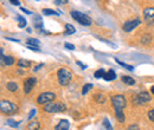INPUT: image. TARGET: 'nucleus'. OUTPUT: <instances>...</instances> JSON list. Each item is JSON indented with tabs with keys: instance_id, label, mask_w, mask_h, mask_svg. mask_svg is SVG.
Wrapping results in <instances>:
<instances>
[{
	"instance_id": "f257e3e1",
	"label": "nucleus",
	"mask_w": 154,
	"mask_h": 130,
	"mask_svg": "<svg viewBox=\"0 0 154 130\" xmlns=\"http://www.w3.org/2000/svg\"><path fill=\"white\" fill-rule=\"evenodd\" d=\"M57 77H58L59 84L63 85V86H66V85L70 84V82H71V79H72V72H71L70 70L65 69V68H62V69L58 70Z\"/></svg>"
},
{
	"instance_id": "f03ea898",
	"label": "nucleus",
	"mask_w": 154,
	"mask_h": 130,
	"mask_svg": "<svg viewBox=\"0 0 154 130\" xmlns=\"http://www.w3.org/2000/svg\"><path fill=\"white\" fill-rule=\"evenodd\" d=\"M70 16L72 17L74 20H76L77 23H79L83 26H90L91 25V18L88 17L87 14L79 12V11H71L70 12Z\"/></svg>"
},
{
	"instance_id": "7ed1b4c3",
	"label": "nucleus",
	"mask_w": 154,
	"mask_h": 130,
	"mask_svg": "<svg viewBox=\"0 0 154 130\" xmlns=\"http://www.w3.org/2000/svg\"><path fill=\"white\" fill-rule=\"evenodd\" d=\"M66 110V105L62 104V103H46L44 104V111L54 113V112H63Z\"/></svg>"
},
{
	"instance_id": "20e7f679",
	"label": "nucleus",
	"mask_w": 154,
	"mask_h": 130,
	"mask_svg": "<svg viewBox=\"0 0 154 130\" xmlns=\"http://www.w3.org/2000/svg\"><path fill=\"white\" fill-rule=\"evenodd\" d=\"M17 109H18V107L10 101H1V103H0V110L5 115H12L17 111Z\"/></svg>"
},
{
	"instance_id": "39448f33",
	"label": "nucleus",
	"mask_w": 154,
	"mask_h": 130,
	"mask_svg": "<svg viewBox=\"0 0 154 130\" xmlns=\"http://www.w3.org/2000/svg\"><path fill=\"white\" fill-rule=\"evenodd\" d=\"M112 104L115 110H123L127 105V101L123 95H115L112 97Z\"/></svg>"
},
{
	"instance_id": "423d86ee",
	"label": "nucleus",
	"mask_w": 154,
	"mask_h": 130,
	"mask_svg": "<svg viewBox=\"0 0 154 130\" xmlns=\"http://www.w3.org/2000/svg\"><path fill=\"white\" fill-rule=\"evenodd\" d=\"M151 99H152L151 95H149L148 92H146V91H143V92H140L139 95L134 96V98H133V103H134L135 105H143V104L148 103Z\"/></svg>"
},
{
	"instance_id": "0eeeda50",
	"label": "nucleus",
	"mask_w": 154,
	"mask_h": 130,
	"mask_svg": "<svg viewBox=\"0 0 154 130\" xmlns=\"http://www.w3.org/2000/svg\"><path fill=\"white\" fill-rule=\"evenodd\" d=\"M55 98H56V95L54 92H43L38 96L37 102H38L39 104H46V103L54 102Z\"/></svg>"
},
{
	"instance_id": "6e6552de",
	"label": "nucleus",
	"mask_w": 154,
	"mask_h": 130,
	"mask_svg": "<svg viewBox=\"0 0 154 130\" xmlns=\"http://www.w3.org/2000/svg\"><path fill=\"white\" fill-rule=\"evenodd\" d=\"M140 24H141L140 18H135V19H133V20L126 21V23L123 24V26H122V30H123L125 32H132V31H133L134 29H136Z\"/></svg>"
},
{
	"instance_id": "1a4fd4ad",
	"label": "nucleus",
	"mask_w": 154,
	"mask_h": 130,
	"mask_svg": "<svg viewBox=\"0 0 154 130\" xmlns=\"http://www.w3.org/2000/svg\"><path fill=\"white\" fill-rule=\"evenodd\" d=\"M143 17H145V21L149 25L154 24V7H147L143 11Z\"/></svg>"
},
{
	"instance_id": "9d476101",
	"label": "nucleus",
	"mask_w": 154,
	"mask_h": 130,
	"mask_svg": "<svg viewBox=\"0 0 154 130\" xmlns=\"http://www.w3.org/2000/svg\"><path fill=\"white\" fill-rule=\"evenodd\" d=\"M36 83H37V79L35 77H31V78L26 79L24 82V91H25V93L31 92V90L33 89V86L36 85Z\"/></svg>"
},
{
	"instance_id": "9b49d317",
	"label": "nucleus",
	"mask_w": 154,
	"mask_h": 130,
	"mask_svg": "<svg viewBox=\"0 0 154 130\" xmlns=\"http://www.w3.org/2000/svg\"><path fill=\"white\" fill-rule=\"evenodd\" d=\"M69 128H70L69 121H68V119H62L57 125H56L55 130H69Z\"/></svg>"
},
{
	"instance_id": "f8f14e48",
	"label": "nucleus",
	"mask_w": 154,
	"mask_h": 130,
	"mask_svg": "<svg viewBox=\"0 0 154 130\" xmlns=\"http://www.w3.org/2000/svg\"><path fill=\"white\" fill-rule=\"evenodd\" d=\"M1 64L11 66V65L14 64V58L12 56H4V55H1Z\"/></svg>"
},
{
	"instance_id": "ddd939ff",
	"label": "nucleus",
	"mask_w": 154,
	"mask_h": 130,
	"mask_svg": "<svg viewBox=\"0 0 154 130\" xmlns=\"http://www.w3.org/2000/svg\"><path fill=\"white\" fill-rule=\"evenodd\" d=\"M106 80H114V79H116V74L114 70H109L108 72H106V74H104V77H103Z\"/></svg>"
},
{
	"instance_id": "4468645a",
	"label": "nucleus",
	"mask_w": 154,
	"mask_h": 130,
	"mask_svg": "<svg viewBox=\"0 0 154 130\" xmlns=\"http://www.w3.org/2000/svg\"><path fill=\"white\" fill-rule=\"evenodd\" d=\"M33 24H35V27L38 29V30H43V20L40 16H36L35 20H33Z\"/></svg>"
},
{
	"instance_id": "2eb2a0df",
	"label": "nucleus",
	"mask_w": 154,
	"mask_h": 130,
	"mask_svg": "<svg viewBox=\"0 0 154 130\" xmlns=\"http://www.w3.org/2000/svg\"><path fill=\"white\" fill-rule=\"evenodd\" d=\"M6 88H7V90H8V91L14 92V91H17V90H18V84H17L16 82H8V83L6 84Z\"/></svg>"
},
{
	"instance_id": "dca6fc26",
	"label": "nucleus",
	"mask_w": 154,
	"mask_h": 130,
	"mask_svg": "<svg viewBox=\"0 0 154 130\" xmlns=\"http://www.w3.org/2000/svg\"><path fill=\"white\" fill-rule=\"evenodd\" d=\"M121 79H122V82H123L125 84H127V85H134L135 84V80L132 77H129V76H122Z\"/></svg>"
},
{
	"instance_id": "f3484780",
	"label": "nucleus",
	"mask_w": 154,
	"mask_h": 130,
	"mask_svg": "<svg viewBox=\"0 0 154 130\" xmlns=\"http://www.w3.org/2000/svg\"><path fill=\"white\" fill-rule=\"evenodd\" d=\"M40 129V123L35 121V122H30L27 124V130H39Z\"/></svg>"
},
{
	"instance_id": "a211bd4d",
	"label": "nucleus",
	"mask_w": 154,
	"mask_h": 130,
	"mask_svg": "<svg viewBox=\"0 0 154 130\" xmlns=\"http://www.w3.org/2000/svg\"><path fill=\"white\" fill-rule=\"evenodd\" d=\"M31 65V62L30 60H26V59H19L18 60V66L21 69H25V68H30Z\"/></svg>"
},
{
	"instance_id": "6ab92c4d",
	"label": "nucleus",
	"mask_w": 154,
	"mask_h": 130,
	"mask_svg": "<svg viewBox=\"0 0 154 130\" xmlns=\"http://www.w3.org/2000/svg\"><path fill=\"white\" fill-rule=\"evenodd\" d=\"M94 99L97 103H104L106 102V96L103 93H95L94 95Z\"/></svg>"
},
{
	"instance_id": "aec40b11",
	"label": "nucleus",
	"mask_w": 154,
	"mask_h": 130,
	"mask_svg": "<svg viewBox=\"0 0 154 130\" xmlns=\"http://www.w3.org/2000/svg\"><path fill=\"white\" fill-rule=\"evenodd\" d=\"M43 14L44 16H58L59 13L56 12V11H54V10H51V8H43Z\"/></svg>"
},
{
	"instance_id": "412c9836",
	"label": "nucleus",
	"mask_w": 154,
	"mask_h": 130,
	"mask_svg": "<svg viewBox=\"0 0 154 130\" xmlns=\"http://www.w3.org/2000/svg\"><path fill=\"white\" fill-rule=\"evenodd\" d=\"M65 35H72V33H75L76 32V29L72 26V25H70V24H66L65 25Z\"/></svg>"
},
{
	"instance_id": "4be33fe9",
	"label": "nucleus",
	"mask_w": 154,
	"mask_h": 130,
	"mask_svg": "<svg viewBox=\"0 0 154 130\" xmlns=\"http://www.w3.org/2000/svg\"><path fill=\"white\" fill-rule=\"evenodd\" d=\"M115 116L116 118H117V121H120L121 123L125 122V115H123L122 110H115Z\"/></svg>"
},
{
	"instance_id": "5701e85b",
	"label": "nucleus",
	"mask_w": 154,
	"mask_h": 130,
	"mask_svg": "<svg viewBox=\"0 0 154 130\" xmlns=\"http://www.w3.org/2000/svg\"><path fill=\"white\" fill-rule=\"evenodd\" d=\"M115 62H116V63H117V64H120L121 66H123V68H125L126 70H129V71H133V70H134V68H133L132 65H128V64H125V63H122V62H120V60H119L117 58H115Z\"/></svg>"
},
{
	"instance_id": "b1692460",
	"label": "nucleus",
	"mask_w": 154,
	"mask_h": 130,
	"mask_svg": "<svg viewBox=\"0 0 154 130\" xmlns=\"http://www.w3.org/2000/svg\"><path fill=\"white\" fill-rule=\"evenodd\" d=\"M104 74H106L104 69H100V70H97L96 72L94 74V77H95V78H103V77H104Z\"/></svg>"
},
{
	"instance_id": "393cba45",
	"label": "nucleus",
	"mask_w": 154,
	"mask_h": 130,
	"mask_svg": "<svg viewBox=\"0 0 154 130\" xmlns=\"http://www.w3.org/2000/svg\"><path fill=\"white\" fill-rule=\"evenodd\" d=\"M93 89V84H90V83H88V84H85L84 86H83V89H82V95H87L89 90H91Z\"/></svg>"
},
{
	"instance_id": "a878e982",
	"label": "nucleus",
	"mask_w": 154,
	"mask_h": 130,
	"mask_svg": "<svg viewBox=\"0 0 154 130\" xmlns=\"http://www.w3.org/2000/svg\"><path fill=\"white\" fill-rule=\"evenodd\" d=\"M18 26L19 27H25L26 26V24H27V21H26V19L23 18V17H20V16H18Z\"/></svg>"
},
{
	"instance_id": "bb28decb",
	"label": "nucleus",
	"mask_w": 154,
	"mask_h": 130,
	"mask_svg": "<svg viewBox=\"0 0 154 130\" xmlns=\"http://www.w3.org/2000/svg\"><path fill=\"white\" fill-rule=\"evenodd\" d=\"M151 40H152L151 35H143V36H142V39H141V43H142V44H147V43H149Z\"/></svg>"
},
{
	"instance_id": "cd10ccee",
	"label": "nucleus",
	"mask_w": 154,
	"mask_h": 130,
	"mask_svg": "<svg viewBox=\"0 0 154 130\" xmlns=\"http://www.w3.org/2000/svg\"><path fill=\"white\" fill-rule=\"evenodd\" d=\"M27 44H31V45H38L40 46V41L38 39H35V38H29L27 39Z\"/></svg>"
},
{
	"instance_id": "c85d7f7f",
	"label": "nucleus",
	"mask_w": 154,
	"mask_h": 130,
	"mask_svg": "<svg viewBox=\"0 0 154 130\" xmlns=\"http://www.w3.org/2000/svg\"><path fill=\"white\" fill-rule=\"evenodd\" d=\"M26 47H27V49H30V50H32V51L40 52V49H39L38 45H31V44H27V45H26Z\"/></svg>"
},
{
	"instance_id": "c756f323",
	"label": "nucleus",
	"mask_w": 154,
	"mask_h": 130,
	"mask_svg": "<svg viewBox=\"0 0 154 130\" xmlns=\"http://www.w3.org/2000/svg\"><path fill=\"white\" fill-rule=\"evenodd\" d=\"M103 125H104V127H106V128H107L108 130H112V129H113V127L110 125V123H109L108 118H104V119H103Z\"/></svg>"
},
{
	"instance_id": "7c9ffc66",
	"label": "nucleus",
	"mask_w": 154,
	"mask_h": 130,
	"mask_svg": "<svg viewBox=\"0 0 154 130\" xmlns=\"http://www.w3.org/2000/svg\"><path fill=\"white\" fill-rule=\"evenodd\" d=\"M7 124H10L12 128H17L18 127V122H14L13 119H8L7 121Z\"/></svg>"
},
{
	"instance_id": "2f4dec72",
	"label": "nucleus",
	"mask_w": 154,
	"mask_h": 130,
	"mask_svg": "<svg viewBox=\"0 0 154 130\" xmlns=\"http://www.w3.org/2000/svg\"><path fill=\"white\" fill-rule=\"evenodd\" d=\"M68 1H69V0H55V4L58 5V6H60V5H65V4H68Z\"/></svg>"
},
{
	"instance_id": "473e14b6",
	"label": "nucleus",
	"mask_w": 154,
	"mask_h": 130,
	"mask_svg": "<svg viewBox=\"0 0 154 130\" xmlns=\"http://www.w3.org/2000/svg\"><path fill=\"white\" fill-rule=\"evenodd\" d=\"M148 118H149L152 122H154V108L152 109V110L148 111Z\"/></svg>"
},
{
	"instance_id": "72a5a7b5",
	"label": "nucleus",
	"mask_w": 154,
	"mask_h": 130,
	"mask_svg": "<svg viewBox=\"0 0 154 130\" xmlns=\"http://www.w3.org/2000/svg\"><path fill=\"white\" fill-rule=\"evenodd\" d=\"M64 46H65V49H68V50H74V49H75V45H72V44H70V43H65Z\"/></svg>"
},
{
	"instance_id": "f704fd0d",
	"label": "nucleus",
	"mask_w": 154,
	"mask_h": 130,
	"mask_svg": "<svg viewBox=\"0 0 154 130\" xmlns=\"http://www.w3.org/2000/svg\"><path fill=\"white\" fill-rule=\"evenodd\" d=\"M127 130H140V128H139L136 124H132V125L128 127V129Z\"/></svg>"
},
{
	"instance_id": "c9c22d12",
	"label": "nucleus",
	"mask_w": 154,
	"mask_h": 130,
	"mask_svg": "<svg viewBox=\"0 0 154 130\" xmlns=\"http://www.w3.org/2000/svg\"><path fill=\"white\" fill-rule=\"evenodd\" d=\"M12 5H16V6H19L20 5V1H18V0H8Z\"/></svg>"
},
{
	"instance_id": "e433bc0d",
	"label": "nucleus",
	"mask_w": 154,
	"mask_h": 130,
	"mask_svg": "<svg viewBox=\"0 0 154 130\" xmlns=\"http://www.w3.org/2000/svg\"><path fill=\"white\" fill-rule=\"evenodd\" d=\"M77 65H79V66H81L83 70H84V69H87V65H85V64H83V63H81L79 60H77Z\"/></svg>"
},
{
	"instance_id": "4c0bfd02",
	"label": "nucleus",
	"mask_w": 154,
	"mask_h": 130,
	"mask_svg": "<svg viewBox=\"0 0 154 130\" xmlns=\"http://www.w3.org/2000/svg\"><path fill=\"white\" fill-rule=\"evenodd\" d=\"M36 115V109H33V110H31V112H30V115H29V119H31L33 116Z\"/></svg>"
},
{
	"instance_id": "58836bf2",
	"label": "nucleus",
	"mask_w": 154,
	"mask_h": 130,
	"mask_svg": "<svg viewBox=\"0 0 154 130\" xmlns=\"http://www.w3.org/2000/svg\"><path fill=\"white\" fill-rule=\"evenodd\" d=\"M20 10H21V11H23V12H24V13H26V14H32V13H31V12H30V11H27V10H25V8H24V7H21V8H20Z\"/></svg>"
},
{
	"instance_id": "ea45409f",
	"label": "nucleus",
	"mask_w": 154,
	"mask_h": 130,
	"mask_svg": "<svg viewBox=\"0 0 154 130\" xmlns=\"http://www.w3.org/2000/svg\"><path fill=\"white\" fill-rule=\"evenodd\" d=\"M151 92H152V93L154 95V85L152 86V88H151Z\"/></svg>"
},
{
	"instance_id": "a19ab883",
	"label": "nucleus",
	"mask_w": 154,
	"mask_h": 130,
	"mask_svg": "<svg viewBox=\"0 0 154 130\" xmlns=\"http://www.w3.org/2000/svg\"><path fill=\"white\" fill-rule=\"evenodd\" d=\"M36 1H39V0H36Z\"/></svg>"
}]
</instances>
